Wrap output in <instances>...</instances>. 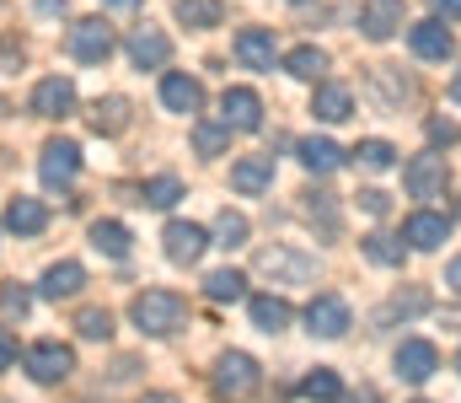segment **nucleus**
<instances>
[{
	"label": "nucleus",
	"instance_id": "f257e3e1",
	"mask_svg": "<svg viewBox=\"0 0 461 403\" xmlns=\"http://www.w3.org/2000/svg\"><path fill=\"white\" fill-rule=\"evenodd\" d=\"M129 317H134V328H140V334L167 339V334H177V328H183L188 307H183V296H177V290H140V296H134V307H129Z\"/></svg>",
	"mask_w": 461,
	"mask_h": 403
},
{
	"label": "nucleus",
	"instance_id": "f03ea898",
	"mask_svg": "<svg viewBox=\"0 0 461 403\" xmlns=\"http://www.w3.org/2000/svg\"><path fill=\"white\" fill-rule=\"evenodd\" d=\"M263 388V371H258V361L252 355H241V350H226L221 361H215V393L230 403H241V398H252Z\"/></svg>",
	"mask_w": 461,
	"mask_h": 403
},
{
	"label": "nucleus",
	"instance_id": "7ed1b4c3",
	"mask_svg": "<svg viewBox=\"0 0 461 403\" xmlns=\"http://www.w3.org/2000/svg\"><path fill=\"white\" fill-rule=\"evenodd\" d=\"M65 49H70V60H81V65H103V60L113 54V27H108L103 16H81V22L65 32Z\"/></svg>",
	"mask_w": 461,
	"mask_h": 403
},
{
	"label": "nucleus",
	"instance_id": "20e7f679",
	"mask_svg": "<svg viewBox=\"0 0 461 403\" xmlns=\"http://www.w3.org/2000/svg\"><path fill=\"white\" fill-rule=\"evenodd\" d=\"M402 183H408L413 199H440L446 183H451V167H446L440 151H424V156H413V161L402 167Z\"/></svg>",
	"mask_w": 461,
	"mask_h": 403
},
{
	"label": "nucleus",
	"instance_id": "39448f33",
	"mask_svg": "<svg viewBox=\"0 0 461 403\" xmlns=\"http://www.w3.org/2000/svg\"><path fill=\"white\" fill-rule=\"evenodd\" d=\"M258 274L274 279V285H312L317 264L306 253H295V248H263L258 253Z\"/></svg>",
	"mask_w": 461,
	"mask_h": 403
},
{
	"label": "nucleus",
	"instance_id": "423d86ee",
	"mask_svg": "<svg viewBox=\"0 0 461 403\" xmlns=\"http://www.w3.org/2000/svg\"><path fill=\"white\" fill-rule=\"evenodd\" d=\"M70 371H76V350H70V344L43 339V344H32V350H27V377H32V382H43V388H49V382H65Z\"/></svg>",
	"mask_w": 461,
	"mask_h": 403
},
{
	"label": "nucleus",
	"instance_id": "0eeeda50",
	"mask_svg": "<svg viewBox=\"0 0 461 403\" xmlns=\"http://www.w3.org/2000/svg\"><path fill=\"white\" fill-rule=\"evenodd\" d=\"M76 172H81V145H76V140H49L43 156H38V178H43L49 188H70Z\"/></svg>",
	"mask_w": 461,
	"mask_h": 403
},
{
	"label": "nucleus",
	"instance_id": "6e6552de",
	"mask_svg": "<svg viewBox=\"0 0 461 403\" xmlns=\"http://www.w3.org/2000/svg\"><path fill=\"white\" fill-rule=\"evenodd\" d=\"M348 301L344 296H333V290H322V296H312L306 301V328L317 334V339H344L348 334Z\"/></svg>",
	"mask_w": 461,
	"mask_h": 403
},
{
	"label": "nucleus",
	"instance_id": "1a4fd4ad",
	"mask_svg": "<svg viewBox=\"0 0 461 403\" xmlns=\"http://www.w3.org/2000/svg\"><path fill=\"white\" fill-rule=\"evenodd\" d=\"M408 49H413L419 60H451V54H456V32H451V22L429 16V22H413V27H408Z\"/></svg>",
	"mask_w": 461,
	"mask_h": 403
},
{
	"label": "nucleus",
	"instance_id": "9d476101",
	"mask_svg": "<svg viewBox=\"0 0 461 403\" xmlns=\"http://www.w3.org/2000/svg\"><path fill=\"white\" fill-rule=\"evenodd\" d=\"M221 119H226V130H236V134L263 130V103H258V92H247V87H226V97H221Z\"/></svg>",
	"mask_w": 461,
	"mask_h": 403
},
{
	"label": "nucleus",
	"instance_id": "9b49d317",
	"mask_svg": "<svg viewBox=\"0 0 461 403\" xmlns=\"http://www.w3.org/2000/svg\"><path fill=\"white\" fill-rule=\"evenodd\" d=\"M123 49H129V60H134L140 70H161V65L172 60V38H167L161 27H150V22H145V27H134Z\"/></svg>",
	"mask_w": 461,
	"mask_h": 403
},
{
	"label": "nucleus",
	"instance_id": "f8f14e48",
	"mask_svg": "<svg viewBox=\"0 0 461 403\" xmlns=\"http://www.w3.org/2000/svg\"><path fill=\"white\" fill-rule=\"evenodd\" d=\"M70 108H76V81L70 76H43L32 87V114L38 119H65Z\"/></svg>",
	"mask_w": 461,
	"mask_h": 403
},
{
	"label": "nucleus",
	"instance_id": "ddd939ff",
	"mask_svg": "<svg viewBox=\"0 0 461 403\" xmlns=\"http://www.w3.org/2000/svg\"><path fill=\"white\" fill-rule=\"evenodd\" d=\"M435 371H440V355H435L429 339H402V344H397V377H402V382L419 388V382H429Z\"/></svg>",
	"mask_w": 461,
	"mask_h": 403
},
{
	"label": "nucleus",
	"instance_id": "4468645a",
	"mask_svg": "<svg viewBox=\"0 0 461 403\" xmlns=\"http://www.w3.org/2000/svg\"><path fill=\"white\" fill-rule=\"evenodd\" d=\"M161 108L167 114H199L204 108V87L188 70H167L161 76Z\"/></svg>",
	"mask_w": 461,
	"mask_h": 403
},
{
	"label": "nucleus",
	"instance_id": "2eb2a0df",
	"mask_svg": "<svg viewBox=\"0 0 461 403\" xmlns=\"http://www.w3.org/2000/svg\"><path fill=\"white\" fill-rule=\"evenodd\" d=\"M446 237H451V221H446L440 210H413V215H408V226H402V243H408V248H419V253H435Z\"/></svg>",
	"mask_w": 461,
	"mask_h": 403
},
{
	"label": "nucleus",
	"instance_id": "dca6fc26",
	"mask_svg": "<svg viewBox=\"0 0 461 403\" xmlns=\"http://www.w3.org/2000/svg\"><path fill=\"white\" fill-rule=\"evenodd\" d=\"M161 243H167V259H172V264H199V253L210 248V232L194 226V221H172Z\"/></svg>",
	"mask_w": 461,
	"mask_h": 403
},
{
	"label": "nucleus",
	"instance_id": "f3484780",
	"mask_svg": "<svg viewBox=\"0 0 461 403\" xmlns=\"http://www.w3.org/2000/svg\"><path fill=\"white\" fill-rule=\"evenodd\" d=\"M397 27H402V0H365L359 5V32L370 43H386Z\"/></svg>",
	"mask_w": 461,
	"mask_h": 403
},
{
	"label": "nucleus",
	"instance_id": "a211bd4d",
	"mask_svg": "<svg viewBox=\"0 0 461 403\" xmlns=\"http://www.w3.org/2000/svg\"><path fill=\"white\" fill-rule=\"evenodd\" d=\"M295 156H301V167H306V172H317V178H328V172H339V167H344V145H339V140H328V134H312V140H301V145H295Z\"/></svg>",
	"mask_w": 461,
	"mask_h": 403
},
{
	"label": "nucleus",
	"instance_id": "6ab92c4d",
	"mask_svg": "<svg viewBox=\"0 0 461 403\" xmlns=\"http://www.w3.org/2000/svg\"><path fill=\"white\" fill-rule=\"evenodd\" d=\"M236 60H241L247 70H274V60H279L274 32H263V27H241V32H236Z\"/></svg>",
	"mask_w": 461,
	"mask_h": 403
},
{
	"label": "nucleus",
	"instance_id": "aec40b11",
	"mask_svg": "<svg viewBox=\"0 0 461 403\" xmlns=\"http://www.w3.org/2000/svg\"><path fill=\"white\" fill-rule=\"evenodd\" d=\"M86 285V269L76 264V259H59V264L43 269V279H38V296L43 301H65V296H76Z\"/></svg>",
	"mask_w": 461,
	"mask_h": 403
},
{
	"label": "nucleus",
	"instance_id": "412c9836",
	"mask_svg": "<svg viewBox=\"0 0 461 403\" xmlns=\"http://www.w3.org/2000/svg\"><path fill=\"white\" fill-rule=\"evenodd\" d=\"M274 183V156H241L230 161V188L236 194H263Z\"/></svg>",
	"mask_w": 461,
	"mask_h": 403
},
{
	"label": "nucleus",
	"instance_id": "4be33fe9",
	"mask_svg": "<svg viewBox=\"0 0 461 403\" xmlns=\"http://www.w3.org/2000/svg\"><path fill=\"white\" fill-rule=\"evenodd\" d=\"M5 226H11L16 237H38V232L49 226V205H43V199H27V194H16V199L5 205Z\"/></svg>",
	"mask_w": 461,
	"mask_h": 403
},
{
	"label": "nucleus",
	"instance_id": "5701e85b",
	"mask_svg": "<svg viewBox=\"0 0 461 403\" xmlns=\"http://www.w3.org/2000/svg\"><path fill=\"white\" fill-rule=\"evenodd\" d=\"M312 114H317L322 124H344L348 114H354L348 87H339V81H322V87H317V97H312Z\"/></svg>",
	"mask_w": 461,
	"mask_h": 403
},
{
	"label": "nucleus",
	"instance_id": "b1692460",
	"mask_svg": "<svg viewBox=\"0 0 461 403\" xmlns=\"http://www.w3.org/2000/svg\"><path fill=\"white\" fill-rule=\"evenodd\" d=\"M172 11H177V22H183V27H199V32L226 22V5H221V0H177Z\"/></svg>",
	"mask_w": 461,
	"mask_h": 403
},
{
	"label": "nucleus",
	"instance_id": "393cba45",
	"mask_svg": "<svg viewBox=\"0 0 461 403\" xmlns=\"http://www.w3.org/2000/svg\"><path fill=\"white\" fill-rule=\"evenodd\" d=\"M252 323H258L263 334H285V328H290V301H279V296H252Z\"/></svg>",
	"mask_w": 461,
	"mask_h": 403
},
{
	"label": "nucleus",
	"instance_id": "a878e982",
	"mask_svg": "<svg viewBox=\"0 0 461 403\" xmlns=\"http://www.w3.org/2000/svg\"><path fill=\"white\" fill-rule=\"evenodd\" d=\"M301 398H312V403H339V398H344V382H339V371H328V366L306 371V382H301Z\"/></svg>",
	"mask_w": 461,
	"mask_h": 403
},
{
	"label": "nucleus",
	"instance_id": "bb28decb",
	"mask_svg": "<svg viewBox=\"0 0 461 403\" xmlns=\"http://www.w3.org/2000/svg\"><path fill=\"white\" fill-rule=\"evenodd\" d=\"M285 70H290V76H301V81H317V76L328 70V54H322L317 43H301V49H290V54H285Z\"/></svg>",
	"mask_w": 461,
	"mask_h": 403
},
{
	"label": "nucleus",
	"instance_id": "cd10ccee",
	"mask_svg": "<svg viewBox=\"0 0 461 403\" xmlns=\"http://www.w3.org/2000/svg\"><path fill=\"white\" fill-rule=\"evenodd\" d=\"M177 199H183V178H177V172L150 178V183H145V194H140V205H150V210H172Z\"/></svg>",
	"mask_w": 461,
	"mask_h": 403
},
{
	"label": "nucleus",
	"instance_id": "c85d7f7f",
	"mask_svg": "<svg viewBox=\"0 0 461 403\" xmlns=\"http://www.w3.org/2000/svg\"><path fill=\"white\" fill-rule=\"evenodd\" d=\"M204 296H210V301H241V296H247V274H241V269H215V274H204Z\"/></svg>",
	"mask_w": 461,
	"mask_h": 403
},
{
	"label": "nucleus",
	"instance_id": "c756f323",
	"mask_svg": "<svg viewBox=\"0 0 461 403\" xmlns=\"http://www.w3.org/2000/svg\"><path fill=\"white\" fill-rule=\"evenodd\" d=\"M92 248L108 259H129V232L123 221H92Z\"/></svg>",
	"mask_w": 461,
	"mask_h": 403
},
{
	"label": "nucleus",
	"instance_id": "7c9ffc66",
	"mask_svg": "<svg viewBox=\"0 0 461 403\" xmlns=\"http://www.w3.org/2000/svg\"><path fill=\"white\" fill-rule=\"evenodd\" d=\"M359 248H365V259H370V264H381V269H402V259H408V248H402L397 237H386V232L365 237Z\"/></svg>",
	"mask_w": 461,
	"mask_h": 403
},
{
	"label": "nucleus",
	"instance_id": "2f4dec72",
	"mask_svg": "<svg viewBox=\"0 0 461 403\" xmlns=\"http://www.w3.org/2000/svg\"><path fill=\"white\" fill-rule=\"evenodd\" d=\"M92 130L97 134H123L129 130V103H123V97H103V103L92 108Z\"/></svg>",
	"mask_w": 461,
	"mask_h": 403
},
{
	"label": "nucleus",
	"instance_id": "473e14b6",
	"mask_svg": "<svg viewBox=\"0 0 461 403\" xmlns=\"http://www.w3.org/2000/svg\"><path fill=\"white\" fill-rule=\"evenodd\" d=\"M348 156H354L365 172H386V167H397V151H392V140H359Z\"/></svg>",
	"mask_w": 461,
	"mask_h": 403
},
{
	"label": "nucleus",
	"instance_id": "72a5a7b5",
	"mask_svg": "<svg viewBox=\"0 0 461 403\" xmlns=\"http://www.w3.org/2000/svg\"><path fill=\"white\" fill-rule=\"evenodd\" d=\"M226 145H230L226 119H221V124H210V119H199V124H194V151H199V156H221Z\"/></svg>",
	"mask_w": 461,
	"mask_h": 403
},
{
	"label": "nucleus",
	"instance_id": "f704fd0d",
	"mask_svg": "<svg viewBox=\"0 0 461 403\" xmlns=\"http://www.w3.org/2000/svg\"><path fill=\"white\" fill-rule=\"evenodd\" d=\"M76 334H81V339H113V317H108L103 307H86V312L76 317Z\"/></svg>",
	"mask_w": 461,
	"mask_h": 403
},
{
	"label": "nucleus",
	"instance_id": "c9c22d12",
	"mask_svg": "<svg viewBox=\"0 0 461 403\" xmlns=\"http://www.w3.org/2000/svg\"><path fill=\"white\" fill-rule=\"evenodd\" d=\"M215 237H221V248H241V243H247V215H241V210H221Z\"/></svg>",
	"mask_w": 461,
	"mask_h": 403
},
{
	"label": "nucleus",
	"instance_id": "e433bc0d",
	"mask_svg": "<svg viewBox=\"0 0 461 403\" xmlns=\"http://www.w3.org/2000/svg\"><path fill=\"white\" fill-rule=\"evenodd\" d=\"M27 307H32V290H22V285L11 279V285L0 290V312H5V317H27Z\"/></svg>",
	"mask_w": 461,
	"mask_h": 403
},
{
	"label": "nucleus",
	"instance_id": "4c0bfd02",
	"mask_svg": "<svg viewBox=\"0 0 461 403\" xmlns=\"http://www.w3.org/2000/svg\"><path fill=\"white\" fill-rule=\"evenodd\" d=\"M359 210H365V215H386V210H392V199H386L381 188H365V194H359Z\"/></svg>",
	"mask_w": 461,
	"mask_h": 403
},
{
	"label": "nucleus",
	"instance_id": "58836bf2",
	"mask_svg": "<svg viewBox=\"0 0 461 403\" xmlns=\"http://www.w3.org/2000/svg\"><path fill=\"white\" fill-rule=\"evenodd\" d=\"M16 366V339H11V328H0V371H11Z\"/></svg>",
	"mask_w": 461,
	"mask_h": 403
},
{
	"label": "nucleus",
	"instance_id": "ea45409f",
	"mask_svg": "<svg viewBox=\"0 0 461 403\" xmlns=\"http://www.w3.org/2000/svg\"><path fill=\"white\" fill-rule=\"evenodd\" d=\"M429 11H435L440 22H456V16H461V0H429Z\"/></svg>",
	"mask_w": 461,
	"mask_h": 403
},
{
	"label": "nucleus",
	"instance_id": "a19ab883",
	"mask_svg": "<svg viewBox=\"0 0 461 403\" xmlns=\"http://www.w3.org/2000/svg\"><path fill=\"white\" fill-rule=\"evenodd\" d=\"M429 140H435V145H451V140H456V130H451L446 119H429Z\"/></svg>",
	"mask_w": 461,
	"mask_h": 403
},
{
	"label": "nucleus",
	"instance_id": "79ce46f5",
	"mask_svg": "<svg viewBox=\"0 0 461 403\" xmlns=\"http://www.w3.org/2000/svg\"><path fill=\"white\" fill-rule=\"evenodd\" d=\"M446 285H451V290H461V259H451V264H446Z\"/></svg>",
	"mask_w": 461,
	"mask_h": 403
},
{
	"label": "nucleus",
	"instance_id": "37998d69",
	"mask_svg": "<svg viewBox=\"0 0 461 403\" xmlns=\"http://www.w3.org/2000/svg\"><path fill=\"white\" fill-rule=\"evenodd\" d=\"M38 11H43V16H59V11H65V0H38Z\"/></svg>",
	"mask_w": 461,
	"mask_h": 403
},
{
	"label": "nucleus",
	"instance_id": "c03bdc74",
	"mask_svg": "<svg viewBox=\"0 0 461 403\" xmlns=\"http://www.w3.org/2000/svg\"><path fill=\"white\" fill-rule=\"evenodd\" d=\"M140 403H177L172 393H150V398H140Z\"/></svg>",
	"mask_w": 461,
	"mask_h": 403
},
{
	"label": "nucleus",
	"instance_id": "a18cd8bd",
	"mask_svg": "<svg viewBox=\"0 0 461 403\" xmlns=\"http://www.w3.org/2000/svg\"><path fill=\"white\" fill-rule=\"evenodd\" d=\"M451 97H456V103H461V70H456V81H451Z\"/></svg>",
	"mask_w": 461,
	"mask_h": 403
},
{
	"label": "nucleus",
	"instance_id": "49530a36",
	"mask_svg": "<svg viewBox=\"0 0 461 403\" xmlns=\"http://www.w3.org/2000/svg\"><path fill=\"white\" fill-rule=\"evenodd\" d=\"M103 5H118V11H129V5H134V0H103Z\"/></svg>",
	"mask_w": 461,
	"mask_h": 403
},
{
	"label": "nucleus",
	"instance_id": "de8ad7c7",
	"mask_svg": "<svg viewBox=\"0 0 461 403\" xmlns=\"http://www.w3.org/2000/svg\"><path fill=\"white\" fill-rule=\"evenodd\" d=\"M348 403H370V398H348Z\"/></svg>",
	"mask_w": 461,
	"mask_h": 403
}]
</instances>
